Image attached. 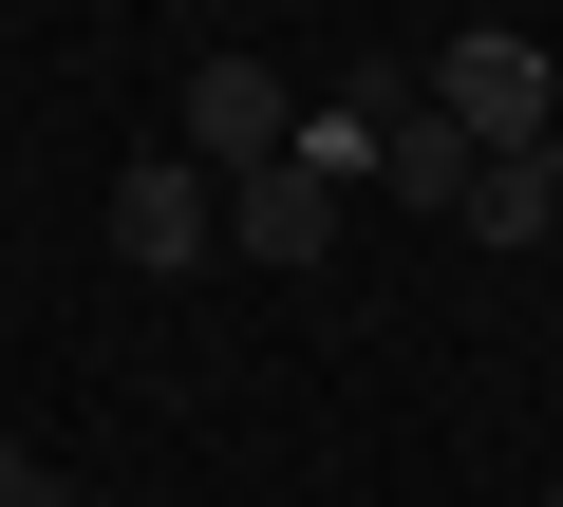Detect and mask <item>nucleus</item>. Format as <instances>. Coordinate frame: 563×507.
I'll return each mask as SVG.
<instances>
[{
    "mask_svg": "<svg viewBox=\"0 0 563 507\" xmlns=\"http://www.w3.org/2000/svg\"><path fill=\"white\" fill-rule=\"evenodd\" d=\"M432 113H451L470 151H544V132H563V76H544V38H507V20H470V38L432 57Z\"/></svg>",
    "mask_w": 563,
    "mask_h": 507,
    "instance_id": "obj_1",
    "label": "nucleus"
},
{
    "mask_svg": "<svg viewBox=\"0 0 563 507\" xmlns=\"http://www.w3.org/2000/svg\"><path fill=\"white\" fill-rule=\"evenodd\" d=\"M207 244H225V169H188V151H132L113 169V264H207Z\"/></svg>",
    "mask_w": 563,
    "mask_h": 507,
    "instance_id": "obj_2",
    "label": "nucleus"
},
{
    "mask_svg": "<svg viewBox=\"0 0 563 507\" xmlns=\"http://www.w3.org/2000/svg\"><path fill=\"white\" fill-rule=\"evenodd\" d=\"M301 151V95L263 57H188V169H282Z\"/></svg>",
    "mask_w": 563,
    "mask_h": 507,
    "instance_id": "obj_3",
    "label": "nucleus"
},
{
    "mask_svg": "<svg viewBox=\"0 0 563 507\" xmlns=\"http://www.w3.org/2000/svg\"><path fill=\"white\" fill-rule=\"evenodd\" d=\"M225 244H244V264H282V283H301L320 244H339V188H320V169H225Z\"/></svg>",
    "mask_w": 563,
    "mask_h": 507,
    "instance_id": "obj_4",
    "label": "nucleus"
},
{
    "mask_svg": "<svg viewBox=\"0 0 563 507\" xmlns=\"http://www.w3.org/2000/svg\"><path fill=\"white\" fill-rule=\"evenodd\" d=\"M395 113H413L395 76H357V95H301V151H282V169H320V188H376V169H395Z\"/></svg>",
    "mask_w": 563,
    "mask_h": 507,
    "instance_id": "obj_5",
    "label": "nucleus"
},
{
    "mask_svg": "<svg viewBox=\"0 0 563 507\" xmlns=\"http://www.w3.org/2000/svg\"><path fill=\"white\" fill-rule=\"evenodd\" d=\"M451 225H470V244H544V225H563V132H544V151H488Z\"/></svg>",
    "mask_w": 563,
    "mask_h": 507,
    "instance_id": "obj_6",
    "label": "nucleus"
},
{
    "mask_svg": "<svg viewBox=\"0 0 563 507\" xmlns=\"http://www.w3.org/2000/svg\"><path fill=\"white\" fill-rule=\"evenodd\" d=\"M470 169H488V151H470V132H451V113L413 95V113H395V169H376V188H413V207L451 225V207H470Z\"/></svg>",
    "mask_w": 563,
    "mask_h": 507,
    "instance_id": "obj_7",
    "label": "nucleus"
},
{
    "mask_svg": "<svg viewBox=\"0 0 563 507\" xmlns=\"http://www.w3.org/2000/svg\"><path fill=\"white\" fill-rule=\"evenodd\" d=\"M0 507H57V470H38V451H20V432H0Z\"/></svg>",
    "mask_w": 563,
    "mask_h": 507,
    "instance_id": "obj_8",
    "label": "nucleus"
},
{
    "mask_svg": "<svg viewBox=\"0 0 563 507\" xmlns=\"http://www.w3.org/2000/svg\"><path fill=\"white\" fill-rule=\"evenodd\" d=\"M544 507H563V488H544Z\"/></svg>",
    "mask_w": 563,
    "mask_h": 507,
    "instance_id": "obj_9",
    "label": "nucleus"
}]
</instances>
